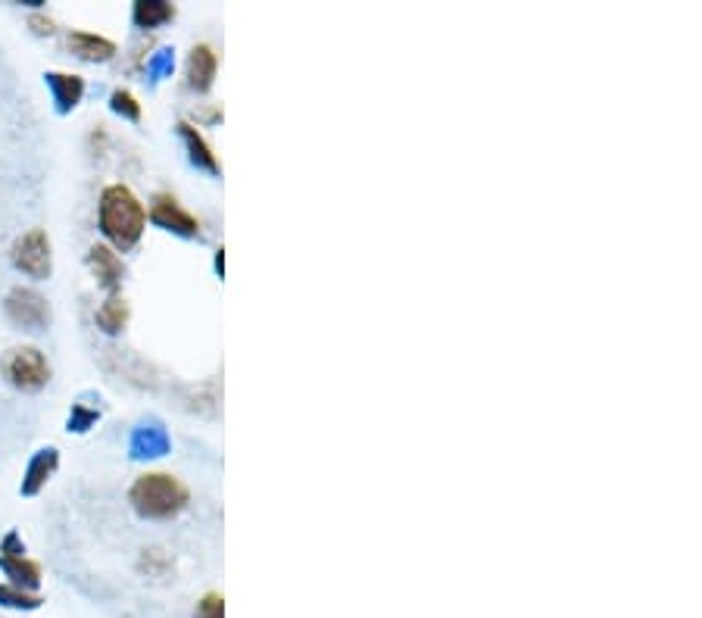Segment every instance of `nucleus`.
Listing matches in <instances>:
<instances>
[{"mask_svg": "<svg viewBox=\"0 0 702 618\" xmlns=\"http://www.w3.org/2000/svg\"><path fill=\"white\" fill-rule=\"evenodd\" d=\"M181 135H185V141H188V147H191L194 163H200V166H206V169H219V163H216V157H213V150L206 147V141L197 135V128H194V125L181 122Z\"/></svg>", "mask_w": 702, "mask_h": 618, "instance_id": "obj_14", "label": "nucleus"}, {"mask_svg": "<svg viewBox=\"0 0 702 618\" xmlns=\"http://www.w3.org/2000/svg\"><path fill=\"white\" fill-rule=\"evenodd\" d=\"M69 47L75 50L78 57H85V60H110L116 54V44L113 41L100 38V35H91V32H75L69 38Z\"/></svg>", "mask_w": 702, "mask_h": 618, "instance_id": "obj_9", "label": "nucleus"}, {"mask_svg": "<svg viewBox=\"0 0 702 618\" xmlns=\"http://www.w3.org/2000/svg\"><path fill=\"white\" fill-rule=\"evenodd\" d=\"M113 110L116 113H125L128 119H138L141 116V107H138V100L128 94V91H116L113 94Z\"/></svg>", "mask_w": 702, "mask_h": 618, "instance_id": "obj_17", "label": "nucleus"}, {"mask_svg": "<svg viewBox=\"0 0 702 618\" xmlns=\"http://www.w3.org/2000/svg\"><path fill=\"white\" fill-rule=\"evenodd\" d=\"M54 469H57V450L38 453V459L32 462V469H29V481H25V494H35Z\"/></svg>", "mask_w": 702, "mask_h": 618, "instance_id": "obj_13", "label": "nucleus"}, {"mask_svg": "<svg viewBox=\"0 0 702 618\" xmlns=\"http://www.w3.org/2000/svg\"><path fill=\"white\" fill-rule=\"evenodd\" d=\"M172 16L175 10L169 4H135V22L144 25V29H153V25H160Z\"/></svg>", "mask_w": 702, "mask_h": 618, "instance_id": "obj_15", "label": "nucleus"}, {"mask_svg": "<svg viewBox=\"0 0 702 618\" xmlns=\"http://www.w3.org/2000/svg\"><path fill=\"white\" fill-rule=\"evenodd\" d=\"M0 565H4V572L22 587H35L38 581H41V569H38V565L32 562V559H25L22 553H10V556H4V559H0Z\"/></svg>", "mask_w": 702, "mask_h": 618, "instance_id": "obj_10", "label": "nucleus"}, {"mask_svg": "<svg viewBox=\"0 0 702 618\" xmlns=\"http://www.w3.org/2000/svg\"><path fill=\"white\" fill-rule=\"evenodd\" d=\"M188 487L181 484L175 475H163V472H153V475H141L132 484V500L135 512L144 515V519H172L181 509L188 506Z\"/></svg>", "mask_w": 702, "mask_h": 618, "instance_id": "obj_2", "label": "nucleus"}, {"mask_svg": "<svg viewBox=\"0 0 702 618\" xmlns=\"http://www.w3.org/2000/svg\"><path fill=\"white\" fill-rule=\"evenodd\" d=\"M13 266L25 272L29 278H47L50 266H54V253H50V238L41 228L25 231V235L13 244Z\"/></svg>", "mask_w": 702, "mask_h": 618, "instance_id": "obj_4", "label": "nucleus"}, {"mask_svg": "<svg viewBox=\"0 0 702 618\" xmlns=\"http://www.w3.org/2000/svg\"><path fill=\"white\" fill-rule=\"evenodd\" d=\"M4 372L10 378L13 388L19 391H38L50 378V366L41 350L35 347H16L10 350V356L4 359Z\"/></svg>", "mask_w": 702, "mask_h": 618, "instance_id": "obj_3", "label": "nucleus"}, {"mask_svg": "<svg viewBox=\"0 0 702 618\" xmlns=\"http://www.w3.org/2000/svg\"><path fill=\"white\" fill-rule=\"evenodd\" d=\"M47 79H50V88H54V94H57V100H60L63 110L75 107V103L82 100V94H85V82L78 79V75L54 72V75H47Z\"/></svg>", "mask_w": 702, "mask_h": 618, "instance_id": "obj_11", "label": "nucleus"}, {"mask_svg": "<svg viewBox=\"0 0 702 618\" xmlns=\"http://www.w3.org/2000/svg\"><path fill=\"white\" fill-rule=\"evenodd\" d=\"M7 316L22 328L38 331L50 322V306L41 294H35L29 288H16L7 294Z\"/></svg>", "mask_w": 702, "mask_h": 618, "instance_id": "obj_5", "label": "nucleus"}, {"mask_svg": "<svg viewBox=\"0 0 702 618\" xmlns=\"http://www.w3.org/2000/svg\"><path fill=\"white\" fill-rule=\"evenodd\" d=\"M147 225L144 203L125 185H110L100 197V228L119 250H132Z\"/></svg>", "mask_w": 702, "mask_h": 618, "instance_id": "obj_1", "label": "nucleus"}, {"mask_svg": "<svg viewBox=\"0 0 702 618\" xmlns=\"http://www.w3.org/2000/svg\"><path fill=\"white\" fill-rule=\"evenodd\" d=\"M88 263L97 275V281L107 291H113L119 281H122V260L110 250V247H103V244H94L91 253H88Z\"/></svg>", "mask_w": 702, "mask_h": 618, "instance_id": "obj_7", "label": "nucleus"}, {"mask_svg": "<svg viewBox=\"0 0 702 618\" xmlns=\"http://www.w3.org/2000/svg\"><path fill=\"white\" fill-rule=\"evenodd\" d=\"M125 322H128V303H125L122 297H110L107 303H103V306L97 309V325H100L103 331L116 334V331L125 328Z\"/></svg>", "mask_w": 702, "mask_h": 618, "instance_id": "obj_12", "label": "nucleus"}, {"mask_svg": "<svg viewBox=\"0 0 702 618\" xmlns=\"http://www.w3.org/2000/svg\"><path fill=\"white\" fill-rule=\"evenodd\" d=\"M150 213H153V219L160 222L163 228H172V231H178V235H197V231H200L197 219L175 197H169V194H156Z\"/></svg>", "mask_w": 702, "mask_h": 618, "instance_id": "obj_6", "label": "nucleus"}, {"mask_svg": "<svg viewBox=\"0 0 702 618\" xmlns=\"http://www.w3.org/2000/svg\"><path fill=\"white\" fill-rule=\"evenodd\" d=\"M216 66H219V60L213 54V47H206V44L194 47L191 50V60H188V82H191V88H197V91L210 88L213 79H216Z\"/></svg>", "mask_w": 702, "mask_h": 618, "instance_id": "obj_8", "label": "nucleus"}, {"mask_svg": "<svg viewBox=\"0 0 702 618\" xmlns=\"http://www.w3.org/2000/svg\"><path fill=\"white\" fill-rule=\"evenodd\" d=\"M0 600L7 606H16V609H35L38 606V597H29L25 590H16V587H0Z\"/></svg>", "mask_w": 702, "mask_h": 618, "instance_id": "obj_16", "label": "nucleus"}, {"mask_svg": "<svg viewBox=\"0 0 702 618\" xmlns=\"http://www.w3.org/2000/svg\"><path fill=\"white\" fill-rule=\"evenodd\" d=\"M197 618H222V597L219 594L203 597V603L197 606Z\"/></svg>", "mask_w": 702, "mask_h": 618, "instance_id": "obj_18", "label": "nucleus"}]
</instances>
